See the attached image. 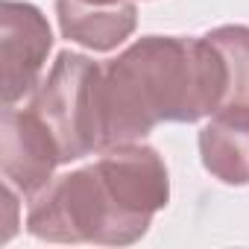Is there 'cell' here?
<instances>
[{
  "label": "cell",
  "mask_w": 249,
  "mask_h": 249,
  "mask_svg": "<svg viewBox=\"0 0 249 249\" xmlns=\"http://www.w3.org/2000/svg\"><path fill=\"white\" fill-rule=\"evenodd\" d=\"M205 36L223 59V103L214 114L249 117V27L226 24Z\"/></svg>",
  "instance_id": "8"
},
{
  "label": "cell",
  "mask_w": 249,
  "mask_h": 249,
  "mask_svg": "<svg viewBox=\"0 0 249 249\" xmlns=\"http://www.w3.org/2000/svg\"><path fill=\"white\" fill-rule=\"evenodd\" d=\"M103 150L159 123H196L223 103V59L208 36H144L103 65Z\"/></svg>",
  "instance_id": "2"
},
{
  "label": "cell",
  "mask_w": 249,
  "mask_h": 249,
  "mask_svg": "<svg viewBox=\"0 0 249 249\" xmlns=\"http://www.w3.org/2000/svg\"><path fill=\"white\" fill-rule=\"evenodd\" d=\"M103 65L94 59L62 50L47 73L38 82L30 108L53 132L62 164L79 161L103 150V103H100Z\"/></svg>",
  "instance_id": "3"
},
{
  "label": "cell",
  "mask_w": 249,
  "mask_h": 249,
  "mask_svg": "<svg viewBox=\"0 0 249 249\" xmlns=\"http://www.w3.org/2000/svg\"><path fill=\"white\" fill-rule=\"evenodd\" d=\"M202 167L223 185H249V117L211 114L199 129Z\"/></svg>",
  "instance_id": "7"
},
{
  "label": "cell",
  "mask_w": 249,
  "mask_h": 249,
  "mask_svg": "<svg viewBox=\"0 0 249 249\" xmlns=\"http://www.w3.org/2000/svg\"><path fill=\"white\" fill-rule=\"evenodd\" d=\"M59 30L68 41L82 44L94 53H108L126 41L138 27V6H85L73 0H56Z\"/></svg>",
  "instance_id": "6"
},
{
  "label": "cell",
  "mask_w": 249,
  "mask_h": 249,
  "mask_svg": "<svg viewBox=\"0 0 249 249\" xmlns=\"http://www.w3.org/2000/svg\"><path fill=\"white\" fill-rule=\"evenodd\" d=\"M73 3H85V6H120V3H135V0H73Z\"/></svg>",
  "instance_id": "9"
},
{
  "label": "cell",
  "mask_w": 249,
  "mask_h": 249,
  "mask_svg": "<svg viewBox=\"0 0 249 249\" xmlns=\"http://www.w3.org/2000/svg\"><path fill=\"white\" fill-rule=\"evenodd\" d=\"M53 50V33L38 6L3 0L0 6V62H3V108L33 94Z\"/></svg>",
  "instance_id": "4"
},
{
  "label": "cell",
  "mask_w": 249,
  "mask_h": 249,
  "mask_svg": "<svg viewBox=\"0 0 249 249\" xmlns=\"http://www.w3.org/2000/svg\"><path fill=\"white\" fill-rule=\"evenodd\" d=\"M170 202L167 164L144 141L100 150L94 164L56 176L30 199L27 231L50 243H138Z\"/></svg>",
  "instance_id": "1"
},
{
  "label": "cell",
  "mask_w": 249,
  "mask_h": 249,
  "mask_svg": "<svg viewBox=\"0 0 249 249\" xmlns=\"http://www.w3.org/2000/svg\"><path fill=\"white\" fill-rule=\"evenodd\" d=\"M62 164L59 144L44 120L27 106H6L0 117V170L21 196L33 199L53 182V170Z\"/></svg>",
  "instance_id": "5"
}]
</instances>
